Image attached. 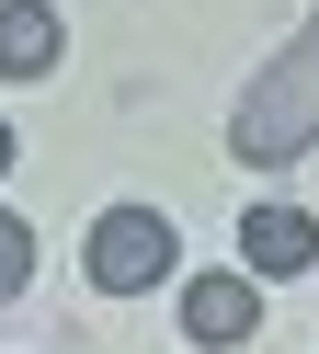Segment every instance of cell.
Returning <instances> with one entry per match:
<instances>
[{"label":"cell","instance_id":"obj_3","mask_svg":"<svg viewBox=\"0 0 319 354\" xmlns=\"http://www.w3.org/2000/svg\"><path fill=\"white\" fill-rule=\"evenodd\" d=\"M251 331H262V297H251V263H240V274H182V343L228 354V343H251Z\"/></svg>","mask_w":319,"mask_h":354},{"label":"cell","instance_id":"obj_7","mask_svg":"<svg viewBox=\"0 0 319 354\" xmlns=\"http://www.w3.org/2000/svg\"><path fill=\"white\" fill-rule=\"evenodd\" d=\"M0 171H12V126H0Z\"/></svg>","mask_w":319,"mask_h":354},{"label":"cell","instance_id":"obj_6","mask_svg":"<svg viewBox=\"0 0 319 354\" xmlns=\"http://www.w3.org/2000/svg\"><path fill=\"white\" fill-rule=\"evenodd\" d=\"M23 286H35V229L0 206V297H23Z\"/></svg>","mask_w":319,"mask_h":354},{"label":"cell","instance_id":"obj_2","mask_svg":"<svg viewBox=\"0 0 319 354\" xmlns=\"http://www.w3.org/2000/svg\"><path fill=\"white\" fill-rule=\"evenodd\" d=\"M91 286H103V297H148V286H171V263H182V229L160 206H103L91 217Z\"/></svg>","mask_w":319,"mask_h":354},{"label":"cell","instance_id":"obj_1","mask_svg":"<svg viewBox=\"0 0 319 354\" xmlns=\"http://www.w3.org/2000/svg\"><path fill=\"white\" fill-rule=\"evenodd\" d=\"M228 149H240L251 171H285V160H308V149H319V12L296 24V46H285V57H273V69L240 92Z\"/></svg>","mask_w":319,"mask_h":354},{"label":"cell","instance_id":"obj_5","mask_svg":"<svg viewBox=\"0 0 319 354\" xmlns=\"http://www.w3.org/2000/svg\"><path fill=\"white\" fill-rule=\"evenodd\" d=\"M57 69V12L46 0H0V80H46Z\"/></svg>","mask_w":319,"mask_h":354},{"label":"cell","instance_id":"obj_4","mask_svg":"<svg viewBox=\"0 0 319 354\" xmlns=\"http://www.w3.org/2000/svg\"><path fill=\"white\" fill-rule=\"evenodd\" d=\"M240 263L251 274H308L319 263V217L308 206H251L240 217Z\"/></svg>","mask_w":319,"mask_h":354}]
</instances>
